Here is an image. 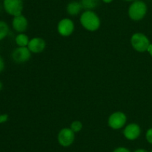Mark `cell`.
I'll return each mask as SVG.
<instances>
[{"instance_id": "6da1fadb", "label": "cell", "mask_w": 152, "mask_h": 152, "mask_svg": "<svg viewBox=\"0 0 152 152\" xmlns=\"http://www.w3.org/2000/svg\"><path fill=\"white\" fill-rule=\"evenodd\" d=\"M80 22L87 31L94 32L100 28L101 22L99 16L92 10H86L80 15Z\"/></svg>"}, {"instance_id": "7a4b0ae2", "label": "cell", "mask_w": 152, "mask_h": 152, "mask_svg": "<svg viewBox=\"0 0 152 152\" xmlns=\"http://www.w3.org/2000/svg\"><path fill=\"white\" fill-rule=\"evenodd\" d=\"M148 12V6L145 1L142 0H137L132 1L129 7L128 14L129 18L133 21H140L146 15Z\"/></svg>"}, {"instance_id": "3957f363", "label": "cell", "mask_w": 152, "mask_h": 152, "mask_svg": "<svg viewBox=\"0 0 152 152\" xmlns=\"http://www.w3.org/2000/svg\"><path fill=\"white\" fill-rule=\"evenodd\" d=\"M150 44L149 39L142 33H135L131 38V45L132 48L140 53L147 51Z\"/></svg>"}, {"instance_id": "277c9868", "label": "cell", "mask_w": 152, "mask_h": 152, "mask_svg": "<svg viewBox=\"0 0 152 152\" xmlns=\"http://www.w3.org/2000/svg\"><path fill=\"white\" fill-rule=\"evenodd\" d=\"M3 8L10 16H16L22 14L23 0H3Z\"/></svg>"}, {"instance_id": "5b68a950", "label": "cell", "mask_w": 152, "mask_h": 152, "mask_svg": "<svg viewBox=\"0 0 152 152\" xmlns=\"http://www.w3.org/2000/svg\"><path fill=\"white\" fill-rule=\"evenodd\" d=\"M127 122V117L126 114L122 111H116L109 116L108 120V124L111 129L114 130L121 129L126 126Z\"/></svg>"}, {"instance_id": "8992f818", "label": "cell", "mask_w": 152, "mask_h": 152, "mask_svg": "<svg viewBox=\"0 0 152 152\" xmlns=\"http://www.w3.org/2000/svg\"><path fill=\"white\" fill-rule=\"evenodd\" d=\"M75 140V133L71 128H63L59 131L57 135V141L62 147H69Z\"/></svg>"}, {"instance_id": "52a82bcc", "label": "cell", "mask_w": 152, "mask_h": 152, "mask_svg": "<svg viewBox=\"0 0 152 152\" xmlns=\"http://www.w3.org/2000/svg\"><path fill=\"white\" fill-rule=\"evenodd\" d=\"M74 31V23L69 18L61 19L57 25V31L62 37L71 36Z\"/></svg>"}, {"instance_id": "ba28073f", "label": "cell", "mask_w": 152, "mask_h": 152, "mask_svg": "<svg viewBox=\"0 0 152 152\" xmlns=\"http://www.w3.org/2000/svg\"><path fill=\"white\" fill-rule=\"evenodd\" d=\"M31 52L28 47H18L11 54L13 60L16 63H24L30 59Z\"/></svg>"}, {"instance_id": "9c48e42d", "label": "cell", "mask_w": 152, "mask_h": 152, "mask_svg": "<svg viewBox=\"0 0 152 152\" xmlns=\"http://www.w3.org/2000/svg\"><path fill=\"white\" fill-rule=\"evenodd\" d=\"M141 134V128L138 124L134 123H130L125 127L123 135L128 140L134 141L138 139Z\"/></svg>"}, {"instance_id": "30bf717a", "label": "cell", "mask_w": 152, "mask_h": 152, "mask_svg": "<svg viewBox=\"0 0 152 152\" xmlns=\"http://www.w3.org/2000/svg\"><path fill=\"white\" fill-rule=\"evenodd\" d=\"M46 42L41 37H34L31 39L28 48L33 53H40L45 49Z\"/></svg>"}, {"instance_id": "8fae6325", "label": "cell", "mask_w": 152, "mask_h": 152, "mask_svg": "<svg viewBox=\"0 0 152 152\" xmlns=\"http://www.w3.org/2000/svg\"><path fill=\"white\" fill-rule=\"evenodd\" d=\"M12 27L16 32H25L28 27V19L22 14L13 16V19L12 20Z\"/></svg>"}, {"instance_id": "7c38bea8", "label": "cell", "mask_w": 152, "mask_h": 152, "mask_svg": "<svg viewBox=\"0 0 152 152\" xmlns=\"http://www.w3.org/2000/svg\"><path fill=\"white\" fill-rule=\"evenodd\" d=\"M83 9V7L81 2L77 1H72L69 2L66 7L67 13L70 16H77L82 11Z\"/></svg>"}, {"instance_id": "4fadbf2b", "label": "cell", "mask_w": 152, "mask_h": 152, "mask_svg": "<svg viewBox=\"0 0 152 152\" xmlns=\"http://www.w3.org/2000/svg\"><path fill=\"white\" fill-rule=\"evenodd\" d=\"M29 41V37L23 33H19L15 38V42L19 47H28Z\"/></svg>"}, {"instance_id": "5bb4252c", "label": "cell", "mask_w": 152, "mask_h": 152, "mask_svg": "<svg viewBox=\"0 0 152 152\" xmlns=\"http://www.w3.org/2000/svg\"><path fill=\"white\" fill-rule=\"evenodd\" d=\"M100 0H81L82 5L85 10H93L99 4Z\"/></svg>"}, {"instance_id": "9a60e30c", "label": "cell", "mask_w": 152, "mask_h": 152, "mask_svg": "<svg viewBox=\"0 0 152 152\" xmlns=\"http://www.w3.org/2000/svg\"><path fill=\"white\" fill-rule=\"evenodd\" d=\"M9 33V26L4 21L0 20V41L4 39Z\"/></svg>"}, {"instance_id": "2e32d148", "label": "cell", "mask_w": 152, "mask_h": 152, "mask_svg": "<svg viewBox=\"0 0 152 152\" xmlns=\"http://www.w3.org/2000/svg\"><path fill=\"white\" fill-rule=\"evenodd\" d=\"M83 123H82L81 121L80 120H75V121H73L71 123V130L74 132V133H78V132H81V130L83 129Z\"/></svg>"}, {"instance_id": "e0dca14e", "label": "cell", "mask_w": 152, "mask_h": 152, "mask_svg": "<svg viewBox=\"0 0 152 152\" xmlns=\"http://www.w3.org/2000/svg\"><path fill=\"white\" fill-rule=\"evenodd\" d=\"M145 140L149 144L152 145V128L148 129L145 133Z\"/></svg>"}, {"instance_id": "ac0fdd59", "label": "cell", "mask_w": 152, "mask_h": 152, "mask_svg": "<svg viewBox=\"0 0 152 152\" xmlns=\"http://www.w3.org/2000/svg\"><path fill=\"white\" fill-rule=\"evenodd\" d=\"M9 116L7 114H0V124H2V123H6V122L8 120Z\"/></svg>"}, {"instance_id": "d6986e66", "label": "cell", "mask_w": 152, "mask_h": 152, "mask_svg": "<svg viewBox=\"0 0 152 152\" xmlns=\"http://www.w3.org/2000/svg\"><path fill=\"white\" fill-rule=\"evenodd\" d=\"M113 152H131L130 149H129L126 147H123V146H120L118 147V148H116L113 151Z\"/></svg>"}, {"instance_id": "ffe728a7", "label": "cell", "mask_w": 152, "mask_h": 152, "mask_svg": "<svg viewBox=\"0 0 152 152\" xmlns=\"http://www.w3.org/2000/svg\"><path fill=\"white\" fill-rule=\"evenodd\" d=\"M4 62L3 58L0 56V73L4 71Z\"/></svg>"}, {"instance_id": "44dd1931", "label": "cell", "mask_w": 152, "mask_h": 152, "mask_svg": "<svg viewBox=\"0 0 152 152\" xmlns=\"http://www.w3.org/2000/svg\"><path fill=\"white\" fill-rule=\"evenodd\" d=\"M147 51H148V53L152 56V44H150V45L148 46Z\"/></svg>"}, {"instance_id": "7402d4cb", "label": "cell", "mask_w": 152, "mask_h": 152, "mask_svg": "<svg viewBox=\"0 0 152 152\" xmlns=\"http://www.w3.org/2000/svg\"><path fill=\"white\" fill-rule=\"evenodd\" d=\"M134 152H149V151H148L146 149H145V148H137V149L135 150Z\"/></svg>"}, {"instance_id": "603a6c76", "label": "cell", "mask_w": 152, "mask_h": 152, "mask_svg": "<svg viewBox=\"0 0 152 152\" xmlns=\"http://www.w3.org/2000/svg\"><path fill=\"white\" fill-rule=\"evenodd\" d=\"M101 1H103L104 3H105V4H109V3L112 2L114 0H101Z\"/></svg>"}, {"instance_id": "cb8c5ba5", "label": "cell", "mask_w": 152, "mask_h": 152, "mask_svg": "<svg viewBox=\"0 0 152 152\" xmlns=\"http://www.w3.org/2000/svg\"><path fill=\"white\" fill-rule=\"evenodd\" d=\"M124 1H131V2H132V1H137V0H124Z\"/></svg>"}, {"instance_id": "d4e9b609", "label": "cell", "mask_w": 152, "mask_h": 152, "mask_svg": "<svg viewBox=\"0 0 152 152\" xmlns=\"http://www.w3.org/2000/svg\"><path fill=\"white\" fill-rule=\"evenodd\" d=\"M1 89H2V83L0 82V91H1Z\"/></svg>"}, {"instance_id": "484cf974", "label": "cell", "mask_w": 152, "mask_h": 152, "mask_svg": "<svg viewBox=\"0 0 152 152\" xmlns=\"http://www.w3.org/2000/svg\"><path fill=\"white\" fill-rule=\"evenodd\" d=\"M150 152H152V149H151V151H150Z\"/></svg>"}]
</instances>
